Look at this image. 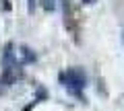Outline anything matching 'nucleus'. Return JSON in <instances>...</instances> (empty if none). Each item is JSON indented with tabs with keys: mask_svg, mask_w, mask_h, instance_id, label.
I'll list each match as a JSON object with an SVG mask.
<instances>
[{
	"mask_svg": "<svg viewBox=\"0 0 124 111\" xmlns=\"http://www.w3.org/2000/svg\"><path fill=\"white\" fill-rule=\"evenodd\" d=\"M83 2H89V4H91V2H93V0H83Z\"/></svg>",
	"mask_w": 124,
	"mask_h": 111,
	"instance_id": "20e7f679",
	"label": "nucleus"
},
{
	"mask_svg": "<svg viewBox=\"0 0 124 111\" xmlns=\"http://www.w3.org/2000/svg\"><path fill=\"white\" fill-rule=\"evenodd\" d=\"M27 6H29V13L33 10V6H35V0H27Z\"/></svg>",
	"mask_w": 124,
	"mask_h": 111,
	"instance_id": "7ed1b4c3",
	"label": "nucleus"
},
{
	"mask_svg": "<svg viewBox=\"0 0 124 111\" xmlns=\"http://www.w3.org/2000/svg\"><path fill=\"white\" fill-rule=\"evenodd\" d=\"M54 6H56V0H44V8L46 10H54Z\"/></svg>",
	"mask_w": 124,
	"mask_h": 111,
	"instance_id": "f03ea898",
	"label": "nucleus"
},
{
	"mask_svg": "<svg viewBox=\"0 0 124 111\" xmlns=\"http://www.w3.org/2000/svg\"><path fill=\"white\" fill-rule=\"evenodd\" d=\"M60 82H62V86H64L68 93H72V95L79 97L81 91L87 85V76H85V72L81 70V68H66L64 72H60Z\"/></svg>",
	"mask_w": 124,
	"mask_h": 111,
	"instance_id": "f257e3e1",
	"label": "nucleus"
}]
</instances>
